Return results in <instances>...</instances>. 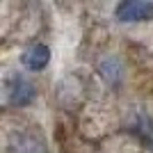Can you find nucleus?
<instances>
[{
  "label": "nucleus",
  "instance_id": "obj_1",
  "mask_svg": "<svg viewBox=\"0 0 153 153\" xmlns=\"http://www.w3.org/2000/svg\"><path fill=\"white\" fill-rule=\"evenodd\" d=\"M153 16V2H140V0H128L117 7V19L119 21H146Z\"/></svg>",
  "mask_w": 153,
  "mask_h": 153
},
{
  "label": "nucleus",
  "instance_id": "obj_2",
  "mask_svg": "<svg viewBox=\"0 0 153 153\" xmlns=\"http://www.w3.org/2000/svg\"><path fill=\"white\" fill-rule=\"evenodd\" d=\"M7 96H9V103H12V105H27V103L34 98V87L27 82L25 78L16 76L7 85Z\"/></svg>",
  "mask_w": 153,
  "mask_h": 153
},
{
  "label": "nucleus",
  "instance_id": "obj_3",
  "mask_svg": "<svg viewBox=\"0 0 153 153\" xmlns=\"http://www.w3.org/2000/svg\"><path fill=\"white\" fill-rule=\"evenodd\" d=\"M48 59H51V51L41 44L32 46L30 51L23 55V64H25L30 71H41L46 64H48Z\"/></svg>",
  "mask_w": 153,
  "mask_h": 153
}]
</instances>
